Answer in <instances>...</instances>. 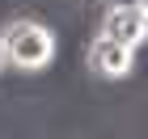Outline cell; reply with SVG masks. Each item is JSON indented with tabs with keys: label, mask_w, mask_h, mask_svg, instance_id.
Listing matches in <instances>:
<instances>
[{
	"label": "cell",
	"mask_w": 148,
	"mask_h": 139,
	"mask_svg": "<svg viewBox=\"0 0 148 139\" xmlns=\"http://www.w3.org/2000/svg\"><path fill=\"white\" fill-rule=\"evenodd\" d=\"M0 72H4V51H0Z\"/></svg>",
	"instance_id": "277c9868"
},
{
	"label": "cell",
	"mask_w": 148,
	"mask_h": 139,
	"mask_svg": "<svg viewBox=\"0 0 148 139\" xmlns=\"http://www.w3.org/2000/svg\"><path fill=\"white\" fill-rule=\"evenodd\" d=\"M85 68L97 80H127L131 68H136V51L114 42V38H106V34H93L85 42Z\"/></svg>",
	"instance_id": "3957f363"
},
{
	"label": "cell",
	"mask_w": 148,
	"mask_h": 139,
	"mask_svg": "<svg viewBox=\"0 0 148 139\" xmlns=\"http://www.w3.org/2000/svg\"><path fill=\"white\" fill-rule=\"evenodd\" d=\"M97 34L131 46V51H144L148 46V13L140 9V0H110V4L102 9Z\"/></svg>",
	"instance_id": "7a4b0ae2"
},
{
	"label": "cell",
	"mask_w": 148,
	"mask_h": 139,
	"mask_svg": "<svg viewBox=\"0 0 148 139\" xmlns=\"http://www.w3.org/2000/svg\"><path fill=\"white\" fill-rule=\"evenodd\" d=\"M140 9H144V13H148V0H140Z\"/></svg>",
	"instance_id": "5b68a950"
},
{
	"label": "cell",
	"mask_w": 148,
	"mask_h": 139,
	"mask_svg": "<svg viewBox=\"0 0 148 139\" xmlns=\"http://www.w3.org/2000/svg\"><path fill=\"white\" fill-rule=\"evenodd\" d=\"M0 51H4V63L25 76H34V72L51 68V59L59 51V38H55V25L42 21V17H9V21H0Z\"/></svg>",
	"instance_id": "6da1fadb"
}]
</instances>
